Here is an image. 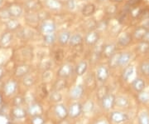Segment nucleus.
I'll use <instances>...</instances> for the list:
<instances>
[{
	"label": "nucleus",
	"instance_id": "1",
	"mask_svg": "<svg viewBox=\"0 0 149 124\" xmlns=\"http://www.w3.org/2000/svg\"><path fill=\"white\" fill-rule=\"evenodd\" d=\"M38 28L42 35H47V34L56 32V24L53 20L46 18L40 22L38 25Z\"/></svg>",
	"mask_w": 149,
	"mask_h": 124
},
{
	"label": "nucleus",
	"instance_id": "2",
	"mask_svg": "<svg viewBox=\"0 0 149 124\" xmlns=\"http://www.w3.org/2000/svg\"><path fill=\"white\" fill-rule=\"evenodd\" d=\"M100 32H98L96 29L91 30L85 33L84 37V43L90 47H95L97 43L100 42Z\"/></svg>",
	"mask_w": 149,
	"mask_h": 124
},
{
	"label": "nucleus",
	"instance_id": "3",
	"mask_svg": "<svg viewBox=\"0 0 149 124\" xmlns=\"http://www.w3.org/2000/svg\"><path fill=\"white\" fill-rule=\"evenodd\" d=\"M109 77V69L107 65L101 64L97 67L95 71L96 80L101 83H104L108 80Z\"/></svg>",
	"mask_w": 149,
	"mask_h": 124
},
{
	"label": "nucleus",
	"instance_id": "4",
	"mask_svg": "<svg viewBox=\"0 0 149 124\" xmlns=\"http://www.w3.org/2000/svg\"><path fill=\"white\" fill-rule=\"evenodd\" d=\"M74 72V67L70 63H63L59 68L58 71H57V76H58V78H61L67 79L68 78H70V76L73 74Z\"/></svg>",
	"mask_w": 149,
	"mask_h": 124
},
{
	"label": "nucleus",
	"instance_id": "5",
	"mask_svg": "<svg viewBox=\"0 0 149 124\" xmlns=\"http://www.w3.org/2000/svg\"><path fill=\"white\" fill-rule=\"evenodd\" d=\"M128 114L120 111H113L109 115V119L112 123L115 124H122L126 123L128 120Z\"/></svg>",
	"mask_w": 149,
	"mask_h": 124
},
{
	"label": "nucleus",
	"instance_id": "6",
	"mask_svg": "<svg viewBox=\"0 0 149 124\" xmlns=\"http://www.w3.org/2000/svg\"><path fill=\"white\" fill-rule=\"evenodd\" d=\"M43 5L50 11H60L64 6L63 1L61 0H43Z\"/></svg>",
	"mask_w": 149,
	"mask_h": 124
},
{
	"label": "nucleus",
	"instance_id": "7",
	"mask_svg": "<svg viewBox=\"0 0 149 124\" xmlns=\"http://www.w3.org/2000/svg\"><path fill=\"white\" fill-rule=\"evenodd\" d=\"M132 33L129 32H122L118 35L117 39V45L122 48H125L129 46L133 42Z\"/></svg>",
	"mask_w": 149,
	"mask_h": 124
},
{
	"label": "nucleus",
	"instance_id": "8",
	"mask_svg": "<svg viewBox=\"0 0 149 124\" xmlns=\"http://www.w3.org/2000/svg\"><path fill=\"white\" fill-rule=\"evenodd\" d=\"M117 44L113 43H108L104 44L103 49H102V56L105 58H110L113 54L117 52Z\"/></svg>",
	"mask_w": 149,
	"mask_h": 124
},
{
	"label": "nucleus",
	"instance_id": "9",
	"mask_svg": "<svg viewBox=\"0 0 149 124\" xmlns=\"http://www.w3.org/2000/svg\"><path fill=\"white\" fill-rule=\"evenodd\" d=\"M82 112H83L82 105L78 102H74L70 105L69 108H68V114H69L68 116L71 118H76L80 117Z\"/></svg>",
	"mask_w": 149,
	"mask_h": 124
},
{
	"label": "nucleus",
	"instance_id": "10",
	"mask_svg": "<svg viewBox=\"0 0 149 124\" xmlns=\"http://www.w3.org/2000/svg\"><path fill=\"white\" fill-rule=\"evenodd\" d=\"M55 116L59 118L61 121L65 119L69 114H68V109L62 103H57L54 106L53 109Z\"/></svg>",
	"mask_w": 149,
	"mask_h": 124
},
{
	"label": "nucleus",
	"instance_id": "11",
	"mask_svg": "<svg viewBox=\"0 0 149 124\" xmlns=\"http://www.w3.org/2000/svg\"><path fill=\"white\" fill-rule=\"evenodd\" d=\"M148 31V28L143 26H138L137 27L134 28V30L132 32V36H133V39L135 40L136 42H140V41H143L147 34V32Z\"/></svg>",
	"mask_w": 149,
	"mask_h": 124
},
{
	"label": "nucleus",
	"instance_id": "12",
	"mask_svg": "<svg viewBox=\"0 0 149 124\" xmlns=\"http://www.w3.org/2000/svg\"><path fill=\"white\" fill-rule=\"evenodd\" d=\"M8 11V13L11 18H18L22 15L23 13V8L18 4H12L7 8Z\"/></svg>",
	"mask_w": 149,
	"mask_h": 124
},
{
	"label": "nucleus",
	"instance_id": "13",
	"mask_svg": "<svg viewBox=\"0 0 149 124\" xmlns=\"http://www.w3.org/2000/svg\"><path fill=\"white\" fill-rule=\"evenodd\" d=\"M115 97H116L113 94L108 93L100 100L102 108L105 110H110L113 108V106H115Z\"/></svg>",
	"mask_w": 149,
	"mask_h": 124
},
{
	"label": "nucleus",
	"instance_id": "14",
	"mask_svg": "<svg viewBox=\"0 0 149 124\" xmlns=\"http://www.w3.org/2000/svg\"><path fill=\"white\" fill-rule=\"evenodd\" d=\"M84 92H85L84 87L81 84H78V85L73 87L72 88H70L69 92V96L73 100H79L84 95Z\"/></svg>",
	"mask_w": 149,
	"mask_h": 124
},
{
	"label": "nucleus",
	"instance_id": "15",
	"mask_svg": "<svg viewBox=\"0 0 149 124\" xmlns=\"http://www.w3.org/2000/svg\"><path fill=\"white\" fill-rule=\"evenodd\" d=\"M132 59V54L128 52H122L118 54V67L119 68H125L128 65Z\"/></svg>",
	"mask_w": 149,
	"mask_h": 124
},
{
	"label": "nucleus",
	"instance_id": "16",
	"mask_svg": "<svg viewBox=\"0 0 149 124\" xmlns=\"http://www.w3.org/2000/svg\"><path fill=\"white\" fill-rule=\"evenodd\" d=\"M70 36H71V32L70 31L63 30L57 34V42L61 47H65L69 45Z\"/></svg>",
	"mask_w": 149,
	"mask_h": 124
},
{
	"label": "nucleus",
	"instance_id": "17",
	"mask_svg": "<svg viewBox=\"0 0 149 124\" xmlns=\"http://www.w3.org/2000/svg\"><path fill=\"white\" fill-rule=\"evenodd\" d=\"M83 43H84V37L80 33H79V32H74L73 34H71L69 42L70 47L74 48V47L80 46Z\"/></svg>",
	"mask_w": 149,
	"mask_h": 124
},
{
	"label": "nucleus",
	"instance_id": "18",
	"mask_svg": "<svg viewBox=\"0 0 149 124\" xmlns=\"http://www.w3.org/2000/svg\"><path fill=\"white\" fill-rule=\"evenodd\" d=\"M13 41V33L12 32H3L2 36L0 37V47L2 48H8L10 46Z\"/></svg>",
	"mask_w": 149,
	"mask_h": 124
},
{
	"label": "nucleus",
	"instance_id": "19",
	"mask_svg": "<svg viewBox=\"0 0 149 124\" xmlns=\"http://www.w3.org/2000/svg\"><path fill=\"white\" fill-rule=\"evenodd\" d=\"M88 69V63L85 60H81L74 67V73L79 77L85 75Z\"/></svg>",
	"mask_w": 149,
	"mask_h": 124
},
{
	"label": "nucleus",
	"instance_id": "20",
	"mask_svg": "<svg viewBox=\"0 0 149 124\" xmlns=\"http://www.w3.org/2000/svg\"><path fill=\"white\" fill-rule=\"evenodd\" d=\"M96 7L94 4L88 3L83 6L82 9H81V13L82 15L85 18H90L95 13Z\"/></svg>",
	"mask_w": 149,
	"mask_h": 124
},
{
	"label": "nucleus",
	"instance_id": "21",
	"mask_svg": "<svg viewBox=\"0 0 149 124\" xmlns=\"http://www.w3.org/2000/svg\"><path fill=\"white\" fill-rule=\"evenodd\" d=\"M131 85H132V88H133L135 92H142V91H143L144 89H145V87H146V82H145V81H144L143 78H135L132 82Z\"/></svg>",
	"mask_w": 149,
	"mask_h": 124
},
{
	"label": "nucleus",
	"instance_id": "22",
	"mask_svg": "<svg viewBox=\"0 0 149 124\" xmlns=\"http://www.w3.org/2000/svg\"><path fill=\"white\" fill-rule=\"evenodd\" d=\"M17 87V82L14 80H9L5 83L4 87H3V91L6 93V95L11 96L16 92Z\"/></svg>",
	"mask_w": 149,
	"mask_h": 124
},
{
	"label": "nucleus",
	"instance_id": "23",
	"mask_svg": "<svg viewBox=\"0 0 149 124\" xmlns=\"http://www.w3.org/2000/svg\"><path fill=\"white\" fill-rule=\"evenodd\" d=\"M6 27L9 32H13L17 30L20 27V23L17 20V18H10L9 19H8L5 23Z\"/></svg>",
	"mask_w": 149,
	"mask_h": 124
},
{
	"label": "nucleus",
	"instance_id": "24",
	"mask_svg": "<svg viewBox=\"0 0 149 124\" xmlns=\"http://www.w3.org/2000/svg\"><path fill=\"white\" fill-rule=\"evenodd\" d=\"M27 113L32 117L38 116L41 115V113H42V108L38 103H32L27 109Z\"/></svg>",
	"mask_w": 149,
	"mask_h": 124
},
{
	"label": "nucleus",
	"instance_id": "25",
	"mask_svg": "<svg viewBox=\"0 0 149 124\" xmlns=\"http://www.w3.org/2000/svg\"><path fill=\"white\" fill-rule=\"evenodd\" d=\"M43 43H45L47 46H53L56 42H57V34L56 32L50 33L47 35H42Z\"/></svg>",
	"mask_w": 149,
	"mask_h": 124
},
{
	"label": "nucleus",
	"instance_id": "26",
	"mask_svg": "<svg viewBox=\"0 0 149 124\" xmlns=\"http://www.w3.org/2000/svg\"><path fill=\"white\" fill-rule=\"evenodd\" d=\"M134 73V66L133 65H128L123 68L122 72V79L123 81L127 82L130 79V78Z\"/></svg>",
	"mask_w": 149,
	"mask_h": 124
},
{
	"label": "nucleus",
	"instance_id": "27",
	"mask_svg": "<svg viewBox=\"0 0 149 124\" xmlns=\"http://www.w3.org/2000/svg\"><path fill=\"white\" fill-rule=\"evenodd\" d=\"M137 53L139 54H147L149 52V43L147 41H140L137 45Z\"/></svg>",
	"mask_w": 149,
	"mask_h": 124
},
{
	"label": "nucleus",
	"instance_id": "28",
	"mask_svg": "<svg viewBox=\"0 0 149 124\" xmlns=\"http://www.w3.org/2000/svg\"><path fill=\"white\" fill-rule=\"evenodd\" d=\"M115 106L120 108H126L129 106V101L124 96H118L115 97Z\"/></svg>",
	"mask_w": 149,
	"mask_h": 124
},
{
	"label": "nucleus",
	"instance_id": "29",
	"mask_svg": "<svg viewBox=\"0 0 149 124\" xmlns=\"http://www.w3.org/2000/svg\"><path fill=\"white\" fill-rule=\"evenodd\" d=\"M30 71V67L28 65H20L18 66L15 70V74L17 77H24L28 74Z\"/></svg>",
	"mask_w": 149,
	"mask_h": 124
},
{
	"label": "nucleus",
	"instance_id": "30",
	"mask_svg": "<svg viewBox=\"0 0 149 124\" xmlns=\"http://www.w3.org/2000/svg\"><path fill=\"white\" fill-rule=\"evenodd\" d=\"M67 86V82L66 79L65 78H59L53 84V89L52 90H56V91H61L62 89H64L65 87Z\"/></svg>",
	"mask_w": 149,
	"mask_h": 124
},
{
	"label": "nucleus",
	"instance_id": "31",
	"mask_svg": "<svg viewBox=\"0 0 149 124\" xmlns=\"http://www.w3.org/2000/svg\"><path fill=\"white\" fill-rule=\"evenodd\" d=\"M39 5V0H29L25 4V8L29 12H33L37 10Z\"/></svg>",
	"mask_w": 149,
	"mask_h": 124
},
{
	"label": "nucleus",
	"instance_id": "32",
	"mask_svg": "<svg viewBox=\"0 0 149 124\" xmlns=\"http://www.w3.org/2000/svg\"><path fill=\"white\" fill-rule=\"evenodd\" d=\"M13 114L17 118H23L26 117L27 113L23 108H20V106H17L16 108L13 109Z\"/></svg>",
	"mask_w": 149,
	"mask_h": 124
},
{
	"label": "nucleus",
	"instance_id": "33",
	"mask_svg": "<svg viewBox=\"0 0 149 124\" xmlns=\"http://www.w3.org/2000/svg\"><path fill=\"white\" fill-rule=\"evenodd\" d=\"M50 100L53 103H57L61 102L62 100V95L60 92V91H56V90H52V92L49 95Z\"/></svg>",
	"mask_w": 149,
	"mask_h": 124
},
{
	"label": "nucleus",
	"instance_id": "34",
	"mask_svg": "<svg viewBox=\"0 0 149 124\" xmlns=\"http://www.w3.org/2000/svg\"><path fill=\"white\" fill-rule=\"evenodd\" d=\"M138 100L142 103H149V92L148 91H142L138 92Z\"/></svg>",
	"mask_w": 149,
	"mask_h": 124
},
{
	"label": "nucleus",
	"instance_id": "35",
	"mask_svg": "<svg viewBox=\"0 0 149 124\" xmlns=\"http://www.w3.org/2000/svg\"><path fill=\"white\" fill-rule=\"evenodd\" d=\"M95 74H88L86 76L85 80V84L87 87H93L95 86Z\"/></svg>",
	"mask_w": 149,
	"mask_h": 124
},
{
	"label": "nucleus",
	"instance_id": "36",
	"mask_svg": "<svg viewBox=\"0 0 149 124\" xmlns=\"http://www.w3.org/2000/svg\"><path fill=\"white\" fill-rule=\"evenodd\" d=\"M139 70L143 75L149 78V61L143 62L139 65Z\"/></svg>",
	"mask_w": 149,
	"mask_h": 124
},
{
	"label": "nucleus",
	"instance_id": "37",
	"mask_svg": "<svg viewBox=\"0 0 149 124\" xmlns=\"http://www.w3.org/2000/svg\"><path fill=\"white\" fill-rule=\"evenodd\" d=\"M139 124H149V114L147 112L140 113L138 117Z\"/></svg>",
	"mask_w": 149,
	"mask_h": 124
},
{
	"label": "nucleus",
	"instance_id": "38",
	"mask_svg": "<svg viewBox=\"0 0 149 124\" xmlns=\"http://www.w3.org/2000/svg\"><path fill=\"white\" fill-rule=\"evenodd\" d=\"M64 6L67 10L74 11L77 7V1L76 0H65L64 1Z\"/></svg>",
	"mask_w": 149,
	"mask_h": 124
},
{
	"label": "nucleus",
	"instance_id": "39",
	"mask_svg": "<svg viewBox=\"0 0 149 124\" xmlns=\"http://www.w3.org/2000/svg\"><path fill=\"white\" fill-rule=\"evenodd\" d=\"M108 93H109L108 87L106 86H100L97 90V97L101 100L102 98L104 96H106Z\"/></svg>",
	"mask_w": 149,
	"mask_h": 124
},
{
	"label": "nucleus",
	"instance_id": "40",
	"mask_svg": "<svg viewBox=\"0 0 149 124\" xmlns=\"http://www.w3.org/2000/svg\"><path fill=\"white\" fill-rule=\"evenodd\" d=\"M118 54L119 53H116L113 54L110 58H109V66L110 68H116L118 67Z\"/></svg>",
	"mask_w": 149,
	"mask_h": 124
},
{
	"label": "nucleus",
	"instance_id": "41",
	"mask_svg": "<svg viewBox=\"0 0 149 124\" xmlns=\"http://www.w3.org/2000/svg\"><path fill=\"white\" fill-rule=\"evenodd\" d=\"M130 15L133 18H137L140 15H142V10L139 7H135L130 10Z\"/></svg>",
	"mask_w": 149,
	"mask_h": 124
},
{
	"label": "nucleus",
	"instance_id": "42",
	"mask_svg": "<svg viewBox=\"0 0 149 124\" xmlns=\"http://www.w3.org/2000/svg\"><path fill=\"white\" fill-rule=\"evenodd\" d=\"M83 108V112L85 113H91L92 112L93 108H94V103L92 101H87L84 104V106H82Z\"/></svg>",
	"mask_w": 149,
	"mask_h": 124
},
{
	"label": "nucleus",
	"instance_id": "43",
	"mask_svg": "<svg viewBox=\"0 0 149 124\" xmlns=\"http://www.w3.org/2000/svg\"><path fill=\"white\" fill-rule=\"evenodd\" d=\"M34 78H32V76L30 75H26L23 77V84L25 85V86L27 87H30L32 86V84L34 83Z\"/></svg>",
	"mask_w": 149,
	"mask_h": 124
},
{
	"label": "nucleus",
	"instance_id": "44",
	"mask_svg": "<svg viewBox=\"0 0 149 124\" xmlns=\"http://www.w3.org/2000/svg\"><path fill=\"white\" fill-rule=\"evenodd\" d=\"M52 78V72L50 70H46L43 72L42 80L44 82H49Z\"/></svg>",
	"mask_w": 149,
	"mask_h": 124
},
{
	"label": "nucleus",
	"instance_id": "45",
	"mask_svg": "<svg viewBox=\"0 0 149 124\" xmlns=\"http://www.w3.org/2000/svg\"><path fill=\"white\" fill-rule=\"evenodd\" d=\"M108 27V23L107 22L104 21H100L99 23H97V26H96V30L98 32H101V31H104Z\"/></svg>",
	"mask_w": 149,
	"mask_h": 124
},
{
	"label": "nucleus",
	"instance_id": "46",
	"mask_svg": "<svg viewBox=\"0 0 149 124\" xmlns=\"http://www.w3.org/2000/svg\"><path fill=\"white\" fill-rule=\"evenodd\" d=\"M45 123V119L43 118L41 115L35 116L32 119V124H44Z\"/></svg>",
	"mask_w": 149,
	"mask_h": 124
},
{
	"label": "nucleus",
	"instance_id": "47",
	"mask_svg": "<svg viewBox=\"0 0 149 124\" xmlns=\"http://www.w3.org/2000/svg\"><path fill=\"white\" fill-rule=\"evenodd\" d=\"M63 57H64V54H63V51L58 49L55 52V59L56 61H61L63 59Z\"/></svg>",
	"mask_w": 149,
	"mask_h": 124
},
{
	"label": "nucleus",
	"instance_id": "48",
	"mask_svg": "<svg viewBox=\"0 0 149 124\" xmlns=\"http://www.w3.org/2000/svg\"><path fill=\"white\" fill-rule=\"evenodd\" d=\"M93 124H109V122L107 121L106 119L102 118V119H99V120H96L95 122Z\"/></svg>",
	"mask_w": 149,
	"mask_h": 124
},
{
	"label": "nucleus",
	"instance_id": "49",
	"mask_svg": "<svg viewBox=\"0 0 149 124\" xmlns=\"http://www.w3.org/2000/svg\"><path fill=\"white\" fill-rule=\"evenodd\" d=\"M114 8H116V6L115 5L108 6V8H107V13H109V14H114V13H115V12L112 11V9H114Z\"/></svg>",
	"mask_w": 149,
	"mask_h": 124
},
{
	"label": "nucleus",
	"instance_id": "50",
	"mask_svg": "<svg viewBox=\"0 0 149 124\" xmlns=\"http://www.w3.org/2000/svg\"><path fill=\"white\" fill-rule=\"evenodd\" d=\"M22 103V99L20 97H17L15 98V103H16L17 106H20V104Z\"/></svg>",
	"mask_w": 149,
	"mask_h": 124
},
{
	"label": "nucleus",
	"instance_id": "51",
	"mask_svg": "<svg viewBox=\"0 0 149 124\" xmlns=\"http://www.w3.org/2000/svg\"><path fill=\"white\" fill-rule=\"evenodd\" d=\"M4 61H5V58H4V57H2V56H0V67L3 64Z\"/></svg>",
	"mask_w": 149,
	"mask_h": 124
},
{
	"label": "nucleus",
	"instance_id": "52",
	"mask_svg": "<svg viewBox=\"0 0 149 124\" xmlns=\"http://www.w3.org/2000/svg\"><path fill=\"white\" fill-rule=\"evenodd\" d=\"M143 40L144 41H147V42H148L149 43V30L148 31V32H147V34H146V36H145V38H144Z\"/></svg>",
	"mask_w": 149,
	"mask_h": 124
},
{
	"label": "nucleus",
	"instance_id": "53",
	"mask_svg": "<svg viewBox=\"0 0 149 124\" xmlns=\"http://www.w3.org/2000/svg\"><path fill=\"white\" fill-rule=\"evenodd\" d=\"M109 1L113 4H119V3H122L123 0H109Z\"/></svg>",
	"mask_w": 149,
	"mask_h": 124
},
{
	"label": "nucleus",
	"instance_id": "54",
	"mask_svg": "<svg viewBox=\"0 0 149 124\" xmlns=\"http://www.w3.org/2000/svg\"><path fill=\"white\" fill-rule=\"evenodd\" d=\"M3 69L2 67H0V78L3 77Z\"/></svg>",
	"mask_w": 149,
	"mask_h": 124
},
{
	"label": "nucleus",
	"instance_id": "55",
	"mask_svg": "<svg viewBox=\"0 0 149 124\" xmlns=\"http://www.w3.org/2000/svg\"><path fill=\"white\" fill-rule=\"evenodd\" d=\"M99 3H105L107 1H109V0H97Z\"/></svg>",
	"mask_w": 149,
	"mask_h": 124
},
{
	"label": "nucleus",
	"instance_id": "56",
	"mask_svg": "<svg viewBox=\"0 0 149 124\" xmlns=\"http://www.w3.org/2000/svg\"><path fill=\"white\" fill-rule=\"evenodd\" d=\"M3 0H0V8H1V6L3 5Z\"/></svg>",
	"mask_w": 149,
	"mask_h": 124
},
{
	"label": "nucleus",
	"instance_id": "57",
	"mask_svg": "<svg viewBox=\"0 0 149 124\" xmlns=\"http://www.w3.org/2000/svg\"><path fill=\"white\" fill-rule=\"evenodd\" d=\"M2 100H3V98H2V96L0 95V105H1V103H2Z\"/></svg>",
	"mask_w": 149,
	"mask_h": 124
},
{
	"label": "nucleus",
	"instance_id": "58",
	"mask_svg": "<svg viewBox=\"0 0 149 124\" xmlns=\"http://www.w3.org/2000/svg\"><path fill=\"white\" fill-rule=\"evenodd\" d=\"M81 1H89V0H81Z\"/></svg>",
	"mask_w": 149,
	"mask_h": 124
},
{
	"label": "nucleus",
	"instance_id": "59",
	"mask_svg": "<svg viewBox=\"0 0 149 124\" xmlns=\"http://www.w3.org/2000/svg\"><path fill=\"white\" fill-rule=\"evenodd\" d=\"M61 1H63V2H64V1H65V0H61Z\"/></svg>",
	"mask_w": 149,
	"mask_h": 124
},
{
	"label": "nucleus",
	"instance_id": "60",
	"mask_svg": "<svg viewBox=\"0 0 149 124\" xmlns=\"http://www.w3.org/2000/svg\"><path fill=\"white\" fill-rule=\"evenodd\" d=\"M7 124H11V123H7Z\"/></svg>",
	"mask_w": 149,
	"mask_h": 124
},
{
	"label": "nucleus",
	"instance_id": "61",
	"mask_svg": "<svg viewBox=\"0 0 149 124\" xmlns=\"http://www.w3.org/2000/svg\"><path fill=\"white\" fill-rule=\"evenodd\" d=\"M42 1H43V0H42Z\"/></svg>",
	"mask_w": 149,
	"mask_h": 124
}]
</instances>
